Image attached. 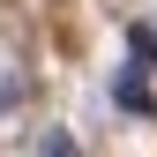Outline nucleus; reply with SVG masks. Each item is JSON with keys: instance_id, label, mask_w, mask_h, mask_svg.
Instances as JSON below:
<instances>
[{"instance_id": "2", "label": "nucleus", "mask_w": 157, "mask_h": 157, "mask_svg": "<svg viewBox=\"0 0 157 157\" xmlns=\"http://www.w3.org/2000/svg\"><path fill=\"white\" fill-rule=\"evenodd\" d=\"M127 52H135V60L150 67V60H157V37H150V30H127Z\"/></svg>"}, {"instance_id": "1", "label": "nucleus", "mask_w": 157, "mask_h": 157, "mask_svg": "<svg viewBox=\"0 0 157 157\" xmlns=\"http://www.w3.org/2000/svg\"><path fill=\"white\" fill-rule=\"evenodd\" d=\"M112 97H120L127 112H150V97H142V82H135V75H120V82H112Z\"/></svg>"}, {"instance_id": "3", "label": "nucleus", "mask_w": 157, "mask_h": 157, "mask_svg": "<svg viewBox=\"0 0 157 157\" xmlns=\"http://www.w3.org/2000/svg\"><path fill=\"white\" fill-rule=\"evenodd\" d=\"M23 105V82H15V75H0V112H15Z\"/></svg>"}]
</instances>
